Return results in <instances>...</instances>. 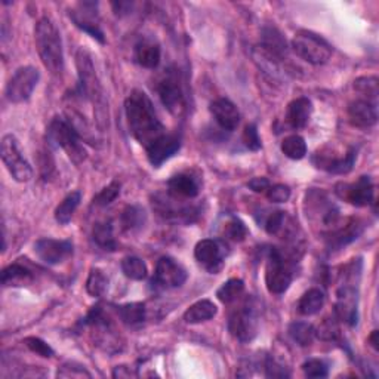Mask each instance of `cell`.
Here are the masks:
<instances>
[{"instance_id":"6da1fadb","label":"cell","mask_w":379,"mask_h":379,"mask_svg":"<svg viewBox=\"0 0 379 379\" xmlns=\"http://www.w3.org/2000/svg\"><path fill=\"white\" fill-rule=\"evenodd\" d=\"M124 111L132 136L144 148H148L166 134L165 126L157 117L153 103L145 92L132 91L124 101Z\"/></svg>"},{"instance_id":"7a4b0ae2","label":"cell","mask_w":379,"mask_h":379,"mask_svg":"<svg viewBox=\"0 0 379 379\" xmlns=\"http://www.w3.org/2000/svg\"><path fill=\"white\" fill-rule=\"evenodd\" d=\"M76 66H78L80 92L94 106V115L99 131L106 132L108 129V104L101 82L96 76L95 67L90 52L79 49L76 54Z\"/></svg>"},{"instance_id":"3957f363","label":"cell","mask_w":379,"mask_h":379,"mask_svg":"<svg viewBox=\"0 0 379 379\" xmlns=\"http://www.w3.org/2000/svg\"><path fill=\"white\" fill-rule=\"evenodd\" d=\"M34 42L43 66L50 74L58 76L64 71V52H62L61 34L52 20L43 17L37 21Z\"/></svg>"},{"instance_id":"277c9868","label":"cell","mask_w":379,"mask_h":379,"mask_svg":"<svg viewBox=\"0 0 379 379\" xmlns=\"http://www.w3.org/2000/svg\"><path fill=\"white\" fill-rule=\"evenodd\" d=\"M48 141L49 144L64 150L74 165H80L87 157L80 135L67 119H52V122L48 126Z\"/></svg>"},{"instance_id":"5b68a950","label":"cell","mask_w":379,"mask_h":379,"mask_svg":"<svg viewBox=\"0 0 379 379\" xmlns=\"http://www.w3.org/2000/svg\"><path fill=\"white\" fill-rule=\"evenodd\" d=\"M294 52L313 66L326 64L332 57V46L313 31L301 30L292 41Z\"/></svg>"},{"instance_id":"8992f818","label":"cell","mask_w":379,"mask_h":379,"mask_svg":"<svg viewBox=\"0 0 379 379\" xmlns=\"http://www.w3.org/2000/svg\"><path fill=\"white\" fill-rule=\"evenodd\" d=\"M294 273L279 249L273 248L265 269V286L273 295H283L292 285Z\"/></svg>"},{"instance_id":"52a82bcc","label":"cell","mask_w":379,"mask_h":379,"mask_svg":"<svg viewBox=\"0 0 379 379\" xmlns=\"http://www.w3.org/2000/svg\"><path fill=\"white\" fill-rule=\"evenodd\" d=\"M41 80V73L31 66L20 67L6 85V98L14 104H21L29 101L36 90L37 83Z\"/></svg>"},{"instance_id":"ba28073f","label":"cell","mask_w":379,"mask_h":379,"mask_svg":"<svg viewBox=\"0 0 379 379\" xmlns=\"http://www.w3.org/2000/svg\"><path fill=\"white\" fill-rule=\"evenodd\" d=\"M2 160L17 183H29L33 178L30 163L22 156L17 138L10 134L2 138Z\"/></svg>"},{"instance_id":"9c48e42d","label":"cell","mask_w":379,"mask_h":379,"mask_svg":"<svg viewBox=\"0 0 379 379\" xmlns=\"http://www.w3.org/2000/svg\"><path fill=\"white\" fill-rule=\"evenodd\" d=\"M229 332L240 343H249L258 334V315L250 302L234 310L229 319Z\"/></svg>"},{"instance_id":"30bf717a","label":"cell","mask_w":379,"mask_h":379,"mask_svg":"<svg viewBox=\"0 0 379 379\" xmlns=\"http://www.w3.org/2000/svg\"><path fill=\"white\" fill-rule=\"evenodd\" d=\"M335 193L339 199H343L347 203L364 208L373 203L375 196V187L371 180V176H360L356 183H339L335 187Z\"/></svg>"},{"instance_id":"8fae6325","label":"cell","mask_w":379,"mask_h":379,"mask_svg":"<svg viewBox=\"0 0 379 379\" xmlns=\"http://www.w3.org/2000/svg\"><path fill=\"white\" fill-rule=\"evenodd\" d=\"M157 94L169 113L175 116H180L185 108V96L178 74L175 71H168L160 82L157 83Z\"/></svg>"},{"instance_id":"7c38bea8","label":"cell","mask_w":379,"mask_h":379,"mask_svg":"<svg viewBox=\"0 0 379 379\" xmlns=\"http://www.w3.org/2000/svg\"><path fill=\"white\" fill-rule=\"evenodd\" d=\"M34 252L42 262L48 265H57L73 255V243L70 240L41 238L34 245Z\"/></svg>"},{"instance_id":"4fadbf2b","label":"cell","mask_w":379,"mask_h":379,"mask_svg":"<svg viewBox=\"0 0 379 379\" xmlns=\"http://www.w3.org/2000/svg\"><path fill=\"white\" fill-rule=\"evenodd\" d=\"M187 280V271L180 262L171 257H163L156 265L153 282L163 289L180 287Z\"/></svg>"},{"instance_id":"5bb4252c","label":"cell","mask_w":379,"mask_h":379,"mask_svg":"<svg viewBox=\"0 0 379 379\" xmlns=\"http://www.w3.org/2000/svg\"><path fill=\"white\" fill-rule=\"evenodd\" d=\"M335 304V314L339 320H343L348 326H356L359 322V296L357 289L347 283L338 290Z\"/></svg>"},{"instance_id":"9a60e30c","label":"cell","mask_w":379,"mask_h":379,"mask_svg":"<svg viewBox=\"0 0 379 379\" xmlns=\"http://www.w3.org/2000/svg\"><path fill=\"white\" fill-rule=\"evenodd\" d=\"M98 3L94 2H85L79 5V10H71L70 18L74 22V25L82 31L87 33L91 37L99 43H106L104 33L99 29L98 24V12H96Z\"/></svg>"},{"instance_id":"2e32d148","label":"cell","mask_w":379,"mask_h":379,"mask_svg":"<svg viewBox=\"0 0 379 379\" xmlns=\"http://www.w3.org/2000/svg\"><path fill=\"white\" fill-rule=\"evenodd\" d=\"M194 257L208 271L217 274L224 265V248L218 240L203 238L196 245Z\"/></svg>"},{"instance_id":"e0dca14e","label":"cell","mask_w":379,"mask_h":379,"mask_svg":"<svg viewBox=\"0 0 379 379\" xmlns=\"http://www.w3.org/2000/svg\"><path fill=\"white\" fill-rule=\"evenodd\" d=\"M347 113L350 123L360 129L372 128L378 122L376 101H371L368 98H357L351 101Z\"/></svg>"},{"instance_id":"ac0fdd59","label":"cell","mask_w":379,"mask_h":379,"mask_svg":"<svg viewBox=\"0 0 379 379\" xmlns=\"http://www.w3.org/2000/svg\"><path fill=\"white\" fill-rule=\"evenodd\" d=\"M261 50L273 62H279L287 58L289 48L285 36L271 25L261 30Z\"/></svg>"},{"instance_id":"d6986e66","label":"cell","mask_w":379,"mask_h":379,"mask_svg":"<svg viewBox=\"0 0 379 379\" xmlns=\"http://www.w3.org/2000/svg\"><path fill=\"white\" fill-rule=\"evenodd\" d=\"M181 148V140L173 134H165L156 143L145 148L148 162L155 168H160L163 163L169 160L172 156L178 153Z\"/></svg>"},{"instance_id":"ffe728a7","label":"cell","mask_w":379,"mask_h":379,"mask_svg":"<svg viewBox=\"0 0 379 379\" xmlns=\"http://www.w3.org/2000/svg\"><path fill=\"white\" fill-rule=\"evenodd\" d=\"M363 222L359 220H350L345 224L338 222L332 230L324 233V238L327 240L329 248L341 249L357 240L359 236L363 233Z\"/></svg>"},{"instance_id":"44dd1931","label":"cell","mask_w":379,"mask_h":379,"mask_svg":"<svg viewBox=\"0 0 379 379\" xmlns=\"http://www.w3.org/2000/svg\"><path fill=\"white\" fill-rule=\"evenodd\" d=\"M357 151L355 148H350L343 157H332L329 155H323L322 151H317L313 157V163L319 169L327 171L336 175H345L355 168Z\"/></svg>"},{"instance_id":"7402d4cb","label":"cell","mask_w":379,"mask_h":379,"mask_svg":"<svg viewBox=\"0 0 379 379\" xmlns=\"http://www.w3.org/2000/svg\"><path fill=\"white\" fill-rule=\"evenodd\" d=\"M210 113L224 131L233 132L240 123V113L229 98H217L210 103Z\"/></svg>"},{"instance_id":"603a6c76","label":"cell","mask_w":379,"mask_h":379,"mask_svg":"<svg viewBox=\"0 0 379 379\" xmlns=\"http://www.w3.org/2000/svg\"><path fill=\"white\" fill-rule=\"evenodd\" d=\"M134 58L141 67L153 70L160 64V45L155 39H151V37H141L135 45Z\"/></svg>"},{"instance_id":"cb8c5ba5","label":"cell","mask_w":379,"mask_h":379,"mask_svg":"<svg viewBox=\"0 0 379 379\" xmlns=\"http://www.w3.org/2000/svg\"><path fill=\"white\" fill-rule=\"evenodd\" d=\"M169 194L178 199H194L200 193V183L194 175L183 172L176 173L168 181Z\"/></svg>"},{"instance_id":"d4e9b609","label":"cell","mask_w":379,"mask_h":379,"mask_svg":"<svg viewBox=\"0 0 379 379\" xmlns=\"http://www.w3.org/2000/svg\"><path fill=\"white\" fill-rule=\"evenodd\" d=\"M311 113H313L311 101L306 96L296 98L287 106L286 122L292 129H302L308 124L311 119Z\"/></svg>"},{"instance_id":"484cf974","label":"cell","mask_w":379,"mask_h":379,"mask_svg":"<svg viewBox=\"0 0 379 379\" xmlns=\"http://www.w3.org/2000/svg\"><path fill=\"white\" fill-rule=\"evenodd\" d=\"M218 308L209 299H200L184 313V320L188 324H199L213 319L217 315Z\"/></svg>"},{"instance_id":"4316f807","label":"cell","mask_w":379,"mask_h":379,"mask_svg":"<svg viewBox=\"0 0 379 379\" xmlns=\"http://www.w3.org/2000/svg\"><path fill=\"white\" fill-rule=\"evenodd\" d=\"M33 274L29 269H25L21 264H10L2 271V285L21 287L27 286L33 282Z\"/></svg>"},{"instance_id":"83f0119b","label":"cell","mask_w":379,"mask_h":379,"mask_svg":"<svg viewBox=\"0 0 379 379\" xmlns=\"http://www.w3.org/2000/svg\"><path fill=\"white\" fill-rule=\"evenodd\" d=\"M147 221V215L145 210L138 206V205H131L126 206L120 215V224L122 229L128 233H134L141 230L144 224Z\"/></svg>"},{"instance_id":"f1b7e54d","label":"cell","mask_w":379,"mask_h":379,"mask_svg":"<svg viewBox=\"0 0 379 379\" xmlns=\"http://www.w3.org/2000/svg\"><path fill=\"white\" fill-rule=\"evenodd\" d=\"M94 242L107 252H115L117 248L115 233H113V224L110 221H99L95 224L92 230Z\"/></svg>"},{"instance_id":"f546056e","label":"cell","mask_w":379,"mask_h":379,"mask_svg":"<svg viewBox=\"0 0 379 379\" xmlns=\"http://www.w3.org/2000/svg\"><path fill=\"white\" fill-rule=\"evenodd\" d=\"M324 306V294L320 289L313 287L301 296L298 302V311L302 315H314L317 314Z\"/></svg>"},{"instance_id":"4dcf8cb0","label":"cell","mask_w":379,"mask_h":379,"mask_svg":"<svg viewBox=\"0 0 379 379\" xmlns=\"http://www.w3.org/2000/svg\"><path fill=\"white\" fill-rule=\"evenodd\" d=\"M80 200H82L80 192H71L70 194H67L64 200H62L55 209L57 222L61 225L69 224L73 218L76 209H78V206L80 205Z\"/></svg>"},{"instance_id":"1f68e13d","label":"cell","mask_w":379,"mask_h":379,"mask_svg":"<svg viewBox=\"0 0 379 379\" xmlns=\"http://www.w3.org/2000/svg\"><path fill=\"white\" fill-rule=\"evenodd\" d=\"M120 320L128 326H140L145 320V306L141 302H131L117 307Z\"/></svg>"},{"instance_id":"d6a6232c","label":"cell","mask_w":379,"mask_h":379,"mask_svg":"<svg viewBox=\"0 0 379 379\" xmlns=\"http://www.w3.org/2000/svg\"><path fill=\"white\" fill-rule=\"evenodd\" d=\"M289 336L292 338L294 343L301 347H308L313 344L315 335L314 326L307 322H294L289 326Z\"/></svg>"},{"instance_id":"836d02e7","label":"cell","mask_w":379,"mask_h":379,"mask_svg":"<svg viewBox=\"0 0 379 379\" xmlns=\"http://www.w3.org/2000/svg\"><path fill=\"white\" fill-rule=\"evenodd\" d=\"M282 151L287 159L301 160L307 155L306 140L299 135H289L282 141Z\"/></svg>"},{"instance_id":"e575fe53","label":"cell","mask_w":379,"mask_h":379,"mask_svg":"<svg viewBox=\"0 0 379 379\" xmlns=\"http://www.w3.org/2000/svg\"><path fill=\"white\" fill-rule=\"evenodd\" d=\"M122 271H123V274L126 277H128V279L138 280V282L144 280L147 277V274H148L145 262L141 258H138V257H126V258H123Z\"/></svg>"},{"instance_id":"d590c367","label":"cell","mask_w":379,"mask_h":379,"mask_svg":"<svg viewBox=\"0 0 379 379\" xmlns=\"http://www.w3.org/2000/svg\"><path fill=\"white\" fill-rule=\"evenodd\" d=\"M245 292V283L240 279H230L229 282H225L217 292L218 299L222 302V304H233Z\"/></svg>"},{"instance_id":"8d00e7d4","label":"cell","mask_w":379,"mask_h":379,"mask_svg":"<svg viewBox=\"0 0 379 379\" xmlns=\"http://www.w3.org/2000/svg\"><path fill=\"white\" fill-rule=\"evenodd\" d=\"M108 289V277L104 274L103 270L94 269L90 273V277L86 280V290L87 294L94 298H101Z\"/></svg>"},{"instance_id":"74e56055","label":"cell","mask_w":379,"mask_h":379,"mask_svg":"<svg viewBox=\"0 0 379 379\" xmlns=\"http://www.w3.org/2000/svg\"><path fill=\"white\" fill-rule=\"evenodd\" d=\"M355 90L359 91L362 95H364L371 101H376L378 98V78L375 76H364L355 82Z\"/></svg>"},{"instance_id":"f35d334b","label":"cell","mask_w":379,"mask_h":379,"mask_svg":"<svg viewBox=\"0 0 379 379\" xmlns=\"http://www.w3.org/2000/svg\"><path fill=\"white\" fill-rule=\"evenodd\" d=\"M286 222V212L283 210H274L267 215V218L264 220V230L271 236L279 234L285 229Z\"/></svg>"},{"instance_id":"ab89813d","label":"cell","mask_w":379,"mask_h":379,"mask_svg":"<svg viewBox=\"0 0 379 379\" xmlns=\"http://www.w3.org/2000/svg\"><path fill=\"white\" fill-rule=\"evenodd\" d=\"M120 194V184L117 181H113L110 185L101 190V192L94 197V203L96 206H108L115 201Z\"/></svg>"},{"instance_id":"60d3db41","label":"cell","mask_w":379,"mask_h":379,"mask_svg":"<svg viewBox=\"0 0 379 379\" xmlns=\"http://www.w3.org/2000/svg\"><path fill=\"white\" fill-rule=\"evenodd\" d=\"M224 234L229 240H233V242H243L248 236V229L238 218H231L225 224Z\"/></svg>"},{"instance_id":"b9f144b4","label":"cell","mask_w":379,"mask_h":379,"mask_svg":"<svg viewBox=\"0 0 379 379\" xmlns=\"http://www.w3.org/2000/svg\"><path fill=\"white\" fill-rule=\"evenodd\" d=\"M302 371L308 378H326L329 375V366L320 359H310L302 364Z\"/></svg>"},{"instance_id":"7bdbcfd3","label":"cell","mask_w":379,"mask_h":379,"mask_svg":"<svg viewBox=\"0 0 379 379\" xmlns=\"http://www.w3.org/2000/svg\"><path fill=\"white\" fill-rule=\"evenodd\" d=\"M24 344L27 345V348L33 352H36V355H39L41 357H45V359H50L54 356V350L52 347H50L48 343H45L43 339L41 338H36V336H30V338H25L24 339Z\"/></svg>"},{"instance_id":"ee69618b","label":"cell","mask_w":379,"mask_h":379,"mask_svg":"<svg viewBox=\"0 0 379 379\" xmlns=\"http://www.w3.org/2000/svg\"><path fill=\"white\" fill-rule=\"evenodd\" d=\"M242 140H243V144L246 145V148L250 151H258L262 147L259 132H258V128H257L255 123L246 124V128L242 135Z\"/></svg>"},{"instance_id":"f6af8a7d","label":"cell","mask_w":379,"mask_h":379,"mask_svg":"<svg viewBox=\"0 0 379 379\" xmlns=\"http://www.w3.org/2000/svg\"><path fill=\"white\" fill-rule=\"evenodd\" d=\"M267 199L273 203H285L290 199V188L285 184H276L270 185V188L265 192Z\"/></svg>"},{"instance_id":"bcb514c9","label":"cell","mask_w":379,"mask_h":379,"mask_svg":"<svg viewBox=\"0 0 379 379\" xmlns=\"http://www.w3.org/2000/svg\"><path fill=\"white\" fill-rule=\"evenodd\" d=\"M59 378H91L92 375L87 372L82 366H78L76 368L74 364H64L62 368L58 371Z\"/></svg>"},{"instance_id":"7dc6e473","label":"cell","mask_w":379,"mask_h":379,"mask_svg":"<svg viewBox=\"0 0 379 379\" xmlns=\"http://www.w3.org/2000/svg\"><path fill=\"white\" fill-rule=\"evenodd\" d=\"M265 376L269 378H289L290 373L286 371V368H283L282 364L277 363L273 359H267V363H265Z\"/></svg>"},{"instance_id":"c3c4849f","label":"cell","mask_w":379,"mask_h":379,"mask_svg":"<svg viewBox=\"0 0 379 379\" xmlns=\"http://www.w3.org/2000/svg\"><path fill=\"white\" fill-rule=\"evenodd\" d=\"M315 335H319V338H322L324 341H332L338 335V327L332 320H326L319 327V331H315Z\"/></svg>"},{"instance_id":"681fc988","label":"cell","mask_w":379,"mask_h":379,"mask_svg":"<svg viewBox=\"0 0 379 379\" xmlns=\"http://www.w3.org/2000/svg\"><path fill=\"white\" fill-rule=\"evenodd\" d=\"M270 185H271L270 181L267 178H264V176H257V178H252L248 183V187L255 193H265L270 188Z\"/></svg>"},{"instance_id":"f907efd6","label":"cell","mask_w":379,"mask_h":379,"mask_svg":"<svg viewBox=\"0 0 379 379\" xmlns=\"http://www.w3.org/2000/svg\"><path fill=\"white\" fill-rule=\"evenodd\" d=\"M113 376L115 378H131V376H134V373L126 369V366H117L115 372H113Z\"/></svg>"},{"instance_id":"816d5d0a","label":"cell","mask_w":379,"mask_h":379,"mask_svg":"<svg viewBox=\"0 0 379 379\" xmlns=\"http://www.w3.org/2000/svg\"><path fill=\"white\" fill-rule=\"evenodd\" d=\"M376 336H378V331H373V334L371 335V338H369V343H371V345L376 350L378 348V341H376Z\"/></svg>"}]
</instances>
